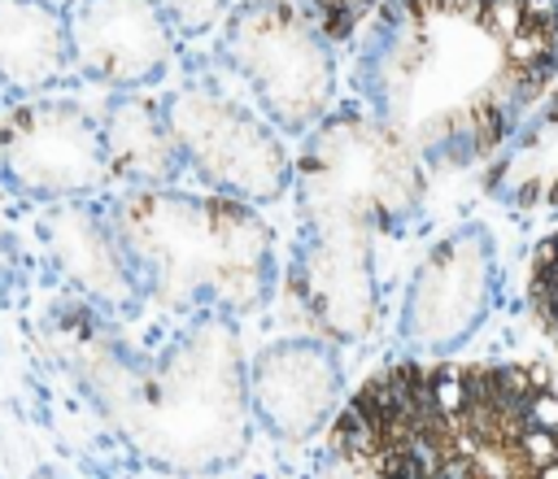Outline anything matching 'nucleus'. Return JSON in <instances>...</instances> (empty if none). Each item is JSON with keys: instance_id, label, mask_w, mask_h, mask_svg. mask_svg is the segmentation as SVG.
Segmentation results:
<instances>
[{"instance_id": "nucleus-1", "label": "nucleus", "mask_w": 558, "mask_h": 479, "mask_svg": "<svg viewBox=\"0 0 558 479\" xmlns=\"http://www.w3.org/2000/svg\"><path fill=\"white\" fill-rule=\"evenodd\" d=\"M558 78V0H384L353 96L427 170L488 165Z\"/></svg>"}, {"instance_id": "nucleus-2", "label": "nucleus", "mask_w": 558, "mask_h": 479, "mask_svg": "<svg viewBox=\"0 0 558 479\" xmlns=\"http://www.w3.org/2000/svg\"><path fill=\"white\" fill-rule=\"evenodd\" d=\"M323 479H558V383L527 361H397L336 409Z\"/></svg>"}, {"instance_id": "nucleus-3", "label": "nucleus", "mask_w": 558, "mask_h": 479, "mask_svg": "<svg viewBox=\"0 0 558 479\" xmlns=\"http://www.w3.org/2000/svg\"><path fill=\"white\" fill-rule=\"evenodd\" d=\"M57 361L122 444L166 475H218L248 453V357L231 314H196L161 353H135L96 305L57 309Z\"/></svg>"}, {"instance_id": "nucleus-4", "label": "nucleus", "mask_w": 558, "mask_h": 479, "mask_svg": "<svg viewBox=\"0 0 558 479\" xmlns=\"http://www.w3.org/2000/svg\"><path fill=\"white\" fill-rule=\"evenodd\" d=\"M144 287L174 314H248L275 292V235L257 205L222 192L122 187L105 200Z\"/></svg>"}, {"instance_id": "nucleus-5", "label": "nucleus", "mask_w": 558, "mask_h": 479, "mask_svg": "<svg viewBox=\"0 0 558 479\" xmlns=\"http://www.w3.org/2000/svg\"><path fill=\"white\" fill-rule=\"evenodd\" d=\"M301 139L292 179L301 218L388 235L423 213L427 161L362 105L331 109Z\"/></svg>"}, {"instance_id": "nucleus-6", "label": "nucleus", "mask_w": 558, "mask_h": 479, "mask_svg": "<svg viewBox=\"0 0 558 479\" xmlns=\"http://www.w3.org/2000/svg\"><path fill=\"white\" fill-rule=\"evenodd\" d=\"M218 57L283 135H310L336 109V44L292 0L231 4Z\"/></svg>"}, {"instance_id": "nucleus-7", "label": "nucleus", "mask_w": 558, "mask_h": 479, "mask_svg": "<svg viewBox=\"0 0 558 479\" xmlns=\"http://www.w3.org/2000/svg\"><path fill=\"white\" fill-rule=\"evenodd\" d=\"M161 105L187 174H196L209 192L248 205H270L292 192L296 157L288 152L283 131L262 109H248L209 78L174 87Z\"/></svg>"}, {"instance_id": "nucleus-8", "label": "nucleus", "mask_w": 558, "mask_h": 479, "mask_svg": "<svg viewBox=\"0 0 558 479\" xmlns=\"http://www.w3.org/2000/svg\"><path fill=\"white\" fill-rule=\"evenodd\" d=\"M493 300L497 240L484 222H462L449 235H440L414 266L401 296L397 340L423 357L458 353L484 327Z\"/></svg>"}, {"instance_id": "nucleus-9", "label": "nucleus", "mask_w": 558, "mask_h": 479, "mask_svg": "<svg viewBox=\"0 0 558 479\" xmlns=\"http://www.w3.org/2000/svg\"><path fill=\"white\" fill-rule=\"evenodd\" d=\"M375 231L301 218L288 257V305L310 335L331 344H357L379 322V274H375Z\"/></svg>"}, {"instance_id": "nucleus-10", "label": "nucleus", "mask_w": 558, "mask_h": 479, "mask_svg": "<svg viewBox=\"0 0 558 479\" xmlns=\"http://www.w3.org/2000/svg\"><path fill=\"white\" fill-rule=\"evenodd\" d=\"M0 179L44 205L87 200L109 174L105 131L74 100H26L0 118Z\"/></svg>"}, {"instance_id": "nucleus-11", "label": "nucleus", "mask_w": 558, "mask_h": 479, "mask_svg": "<svg viewBox=\"0 0 558 479\" xmlns=\"http://www.w3.org/2000/svg\"><path fill=\"white\" fill-rule=\"evenodd\" d=\"M344 370L323 335H283L248 361V405L275 440H310L340 409Z\"/></svg>"}, {"instance_id": "nucleus-12", "label": "nucleus", "mask_w": 558, "mask_h": 479, "mask_svg": "<svg viewBox=\"0 0 558 479\" xmlns=\"http://www.w3.org/2000/svg\"><path fill=\"white\" fill-rule=\"evenodd\" d=\"M74 70L92 83L140 91L174 61V26L157 0H78L70 9Z\"/></svg>"}, {"instance_id": "nucleus-13", "label": "nucleus", "mask_w": 558, "mask_h": 479, "mask_svg": "<svg viewBox=\"0 0 558 479\" xmlns=\"http://www.w3.org/2000/svg\"><path fill=\"white\" fill-rule=\"evenodd\" d=\"M44 240L57 261V270L78 287L87 305H96L109 318L135 314L144 300V287L118 244V231L105 213V205L87 200H61L44 218Z\"/></svg>"}, {"instance_id": "nucleus-14", "label": "nucleus", "mask_w": 558, "mask_h": 479, "mask_svg": "<svg viewBox=\"0 0 558 479\" xmlns=\"http://www.w3.org/2000/svg\"><path fill=\"white\" fill-rule=\"evenodd\" d=\"M109 174L126 187H170L187 174L166 105L144 91H118L100 118Z\"/></svg>"}, {"instance_id": "nucleus-15", "label": "nucleus", "mask_w": 558, "mask_h": 479, "mask_svg": "<svg viewBox=\"0 0 558 479\" xmlns=\"http://www.w3.org/2000/svg\"><path fill=\"white\" fill-rule=\"evenodd\" d=\"M74 70L70 9L52 0H0V83L44 91Z\"/></svg>"}, {"instance_id": "nucleus-16", "label": "nucleus", "mask_w": 558, "mask_h": 479, "mask_svg": "<svg viewBox=\"0 0 558 479\" xmlns=\"http://www.w3.org/2000/svg\"><path fill=\"white\" fill-rule=\"evenodd\" d=\"M484 187L510 209H558V78L510 144L484 165Z\"/></svg>"}, {"instance_id": "nucleus-17", "label": "nucleus", "mask_w": 558, "mask_h": 479, "mask_svg": "<svg viewBox=\"0 0 558 479\" xmlns=\"http://www.w3.org/2000/svg\"><path fill=\"white\" fill-rule=\"evenodd\" d=\"M527 309L541 335L558 348V226L536 244L527 261Z\"/></svg>"}, {"instance_id": "nucleus-18", "label": "nucleus", "mask_w": 558, "mask_h": 479, "mask_svg": "<svg viewBox=\"0 0 558 479\" xmlns=\"http://www.w3.org/2000/svg\"><path fill=\"white\" fill-rule=\"evenodd\" d=\"M292 4L340 48V44L357 39V30L375 17V9H379L384 0H292Z\"/></svg>"}, {"instance_id": "nucleus-19", "label": "nucleus", "mask_w": 558, "mask_h": 479, "mask_svg": "<svg viewBox=\"0 0 558 479\" xmlns=\"http://www.w3.org/2000/svg\"><path fill=\"white\" fill-rule=\"evenodd\" d=\"M157 4L170 17L179 39H192V35H205V30L222 26V17L231 13V0H157Z\"/></svg>"}, {"instance_id": "nucleus-20", "label": "nucleus", "mask_w": 558, "mask_h": 479, "mask_svg": "<svg viewBox=\"0 0 558 479\" xmlns=\"http://www.w3.org/2000/svg\"><path fill=\"white\" fill-rule=\"evenodd\" d=\"M31 479H61V475H52V470H35Z\"/></svg>"}]
</instances>
